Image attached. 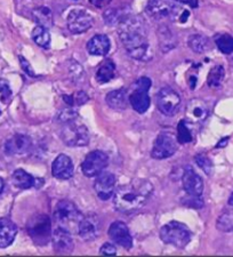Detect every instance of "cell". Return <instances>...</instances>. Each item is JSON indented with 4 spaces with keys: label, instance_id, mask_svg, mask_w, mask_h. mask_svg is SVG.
I'll return each mask as SVG.
<instances>
[{
    "label": "cell",
    "instance_id": "1",
    "mask_svg": "<svg viewBox=\"0 0 233 257\" xmlns=\"http://www.w3.org/2000/svg\"><path fill=\"white\" fill-rule=\"evenodd\" d=\"M118 33L131 57L139 61H149L151 59L148 29L140 16H125L118 24Z\"/></svg>",
    "mask_w": 233,
    "mask_h": 257
},
{
    "label": "cell",
    "instance_id": "2",
    "mask_svg": "<svg viewBox=\"0 0 233 257\" xmlns=\"http://www.w3.org/2000/svg\"><path fill=\"white\" fill-rule=\"evenodd\" d=\"M153 192V186L147 180H135L120 185L113 194V205L120 213H134L147 204Z\"/></svg>",
    "mask_w": 233,
    "mask_h": 257
},
{
    "label": "cell",
    "instance_id": "3",
    "mask_svg": "<svg viewBox=\"0 0 233 257\" xmlns=\"http://www.w3.org/2000/svg\"><path fill=\"white\" fill-rule=\"evenodd\" d=\"M147 13L157 21L170 20L178 23H185L190 18V12L176 0H149Z\"/></svg>",
    "mask_w": 233,
    "mask_h": 257
},
{
    "label": "cell",
    "instance_id": "4",
    "mask_svg": "<svg viewBox=\"0 0 233 257\" xmlns=\"http://www.w3.org/2000/svg\"><path fill=\"white\" fill-rule=\"evenodd\" d=\"M84 217L77 206L69 200H60L54 209V219L58 227L73 233L77 232L81 219Z\"/></svg>",
    "mask_w": 233,
    "mask_h": 257
},
{
    "label": "cell",
    "instance_id": "5",
    "mask_svg": "<svg viewBox=\"0 0 233 257\" xmlns=\"http://www.w3.org/2000/svg\"><path fill=\"white\" fill-rule=\"evenodd\" d=\"M160 239L165 243L172 244L176 248H184L192 239V233L185 224L172 221L161 227Z\"/></svg>",
    "mask_w": 233,
    "mask_h": 257
},
{
    "label": "cell",
    "instance_id": "6",
    "mask_svg": "<svg viewBox=\"0 0 233 257\" xmlns=\"http://www.w3.org/2000/svg\"><path fill=\"white\" fill-rule=\"evenodd\" d=\"M27 229L32 241L38 246H46L52 240V221L47 215L39 214L33 216L29 221Z\"/></svg>",
    "mask_w": 233,
    "mask_h": 257
},
{
    "label": "cell",
    "instance_id": "7",
    "mask_svg": "<svg viewBox=\"0 0 233 257\" xmlns=\"http://www.w3.org/2000/svg\"><path fill=\"white\" fill-rule=\"evenodd\" d=\"M61 139L68 147H86L89 143V132L84 123L72 119L64 122Z\"/></svg>",
    "mask_w": 233,
    "mask_h": 257
},
{
    "label": "cell",
    "instance_id": "8",
    "mask_svg": "<svg viewBox=\"0 0 233 257\" xmlns=\"http://www.w3.org/2000/svg\"><path fill=\"white\" fill-rule=\"evenodd\" d=\"M134 90L130 95V103L136 112L145 113L150 107L149 89L151 87V80L147 77L140 78L135 82Z\"/></svg>",
    "mask_w": 233,
    "mask_h": 257
},
{
    "label": "cell",
    "instance_id": "9",
    "mask_svg": "<svg viewBox=\"0 0 233 257\" xmlns=\"http://www.w3.org/2000/svg\"><path fill=\"white\" fill-rule=\"evenodd\" d=\"M177 150V140L169 132H162L158 135L155 144H153L151 156L152 158L161 160L167 159L175 155Z\"/></svg>",
    "mask_w": 233,
    "mask_h": 257
},
{
    "label": "cell",
    "instance_id": "10",
    "mask_svg": "<svg viewBox=\"0 0 233 257\" xmlns=\"http://www.w3.org/2000/svg\"><path fill=\"white\" fill-rule=\"evenodd\" d=\"M181 96L170 87L161 88L157 95V106L165 115H174L180 109Z\"/></svg>",
    "mask_w": 233,
    "mask_h": 257
},
{
    "label": "cell",
    "instance_id": "11",
    "mask_svg": "<svg viewBox=\"0 0 233 257\" xmlns=\"http://www.w3.org/2000/svg\"><path fill=\"white\" fill-rule=\"evenodd\" d=\"M109 163L107 156L103 151H91L86 156L84 163L81 165V171L87 177L97 176L102 173Z\"/></svg>",
    "mask_w": 233,
    "mask_h": 257
},
{
    "label": "cell",
    "instance_id": "12",
    "mask_svg": "<svg viewBox=\"0 0 233 257\" xmlns=\"http://www.w3.org/2000/svg\"><path fill=\"white\" fill-rule=\"evenodd\" d=\"M66 23H68L70 32L73 35H80V33L88 31L93 27L94 19L85 10H73L69 13Z\"/></svg>",
    "mask_w": 233,
    "mask_h": 257
},
{
    "label": "cell",
    "instance_id": "13",
    "mask_svg": "<svg viewBox=\"0 0 233 257\" xmlns=\"http://www.w3.org/2000/svg\"><path fill=\"white\" fill-rule=\"evenodd\" d=\"M101 219L95 214L84 216L78 227V234L85 241H93L98 237L101 232Z\"/></svg>",
    "mask_w": 233,
    "mask_h": 257
},
{
    "label": "cell",
    "instance_id": "14",
    "mask_svg": "<svg viewBox=\"0 0 233 257\" xmlns=\"http://www.w3.org/2000/svg\"><path fill=\"white\" fill-rule=\"evenodd\" d=\"M95 191L99 199L109 200L115 191V176L110 172H102L97 175L94 184Z\"/></svg>",
    "mask_w": 233,
    "mask_h": 257
},
{
    "label": "cell",
    "instance_id": "15",
    "mask_svg": "<svg viewBox=\"0 0 233 257\" xmlns=\"http://www.w3.org/2000/svg\"><path fill=\"white\" fill-rule=\"evenodd\" d=\"M183 188L189 196L200 197L203 192V182L202 178L194 172L192 167H185L184 173L182 176Z\"/></svg>",
    "mask_w": 233,
    "mask_h": 257
},
{
    "label": "cell",
    "instance_id": "16",
    "mask_svg": "<svg viewBox=\"0 0 233 257\" xmlns=\"http://www.w3.org/2000/svg\"><path fill=\"white\" fill-rule=\"evenodd\" d=\"M52 241L54 250H55L57 254L68 255L71 254L73 251L74 243L71 238V234H70V232L61 229V227L57 226L56 229L53 231Z\"/></svg>",
    "mask_w": 233,
    "mask_h": 257
},
{
    "label": "cell",
    "instance_id": "17",
    "mask_svg": "<svg viewBox=\"0 0 233 257\" xmlns=\"http://www.w3.org/2000/svg\"><path fill=\"white\" fill-rule=\"evenodd\" d=\"M109 235L114 243L122 246L125 249H131L133 238L128 226L124 222H113L109 227Z\"/></svg>",
    "mask_w": 233,
    "mask_h": 257
},
{
    "label": "cell",
    "instance_id": "18",
    "mask_svg": "<svg viewBox=\"0 0 233 257\" xmlns=\"http://www.w3.org/2000/svg\"><path fill=\"white\" fill-rule=\"evenodd\" d=\"M32 147V141L28 135L15 134L7 141L5 150L11 156H24L29 153Z\"/></svg>",
    "mask_w": 233,
    "mask_h": 257
},
{
    "label": "cell",
    "instance_id": "19",
    "mask_svg": "<svg viewBox=\"0 0 233 257\" xmlns=\"http://www.w3.org/2000/svg\"><path fill=\"white\" fill-rule=\"evenodd\" d=\"M208 117V106L201 99L193 98L186 105L185 120L189 123H201Z\"/></svg>",
    "mask_w": 233,
    "mask_h": 257
},
{
    "label": "cell",
    "instance_id": "20",
    "mask_svg": "<svg viewBox=\"0 0 233 257\" xmlns=\"http://www.w3.org/2000/svg\"><path fill=\"white\" fill-rule=\"evenodd\" d=\"M73 163L66 155H58L52 165V174L58 180H69L73 175Z\"/></svg>",
    "mask_w": 233,
    "mask_h": 257
},
{
    "label": "cell",
    "instance_id": "21",
    "mask_svg": "<svg viewBox=\"0 0 233 257\" xmlns=\"http://www.w3.org/2000/svg\"><path fill=\"white\" fill-rule=\"evenodd\" d=\"M18 226L10 218H0V248H7L14 242Z\"/></svg>",
    "mask_w": 233,
    "mask_h": 257
},
{
    "label": "cell",
    "instance_id": "22",
    "mask_svg": "<svg viewBox=\"0 0 233 257\" xmlns=\"http://www.w3.org/2000/svg\"><path fill=\"white\" fill-rule=\"evenodd\" d=\"M111 41L105 35H96L87 43V52L94 56H105L110 52Z\"/></svg>",
    "mask_w": 233,
    "mask_h": 257
},
{
    "label": "cell",
    "instance_id": "23",
    "mask_svg": "<svg viewBox=\"0 0 233 257\" xmlns=\"http://www.w3.org/2000/svg\"><path fill=\"white\" fill-rule=\"evenodd\" d=\"M107 105L114 110H125L130 102V95L125 89H115L107 93L105 96Z\"/></svg>",
    "mask_w": 233,
    "mask_h": 257
},
{
    "label": "cell",
    "instance_id": "24",
    "mask_svg": "<svg viewBox=\"0 0 233 257\" xmlns=\"http://www.w3.org/2000/svg\"><path fill=\"white\" fill-rule=\"evenodd\" d=\"M158 37H159L160 47L164 52H168L176 46V36L174 35V32L167 26H161L159 28V30H158Z\"/></svg>",
    "mask_w": 233,
    "mask_h": 257
},
{
    "label": "cell",
    "instance_id": "25",
    "mask_svg": "<svg viewBox=\"0 0 233 257\" xmlns=\"http://www.w3.org/2000/svg\"><path fill=\"white\" fill-rule=\"evenodd\" d=\"M12 181L16 188L21 190L31 189L36 184V178L23 169H16L12 176Z\"/></svg>",
    "mask_w": 233,
    "mask_h": 257
},
{
    "label": "cell",
    "instance_id": "26",
    "mask_svg": "<svg viewBox=\"0 0 233 257\" xmlns=\"http://www.w3.org/2000/svg\"><path fill=\"white\" fill-rule=\"evenodd\" d=\"M32 16H33V21H36V23L38 24V26H41L47 29L53 27L54 24L53 13L48 7L41 6V7L36 8V10H33L32 12Z\"/></svg>",
    "mask_w": 233,
    "mask_h": 257
},
{
    "label": "cell",
    "instance_id": "27",
    "mask_svg": "<svg viewBox=\"0 0 233 257\" xmlns=\"http://www.w3.org/2000/svg\"><path fill=\"white\" fill-rule=\"evenodd\" d=\"M115 77V65L111 60L104 61L96 71V80L99 84H106Z\"/></svg>",
    "mask_w": 233,
    "mask_h": 257
},
{
    "label": "cell",
    "instance_id": "28",
    "mask_svg": "<svg viewBox=\"0 0 233 257\" xmlns=\"http://www.w3.org/2000/svg\"><path fill=\"white\" fill-rule=\"evenodd\" d=\"M32 40L39 47L48 48L51 45V33H49L47 28L37 26L32 31Z\"/></svg>",
    "mask_w": 233,
    "mask_h": 257
},
{
    "label": "cell",
    "instance_id": "29",
    "mask_svg": "<svg viewBox=\"0 0 233 257\" xmlns=\"http://www.w3.org/2000/svg\"><path fill=\"white\" fill-rule=\"evenodd\" d=\"M225 77V70L222 65H215L210 69L207 77V84L210 88H218Z\"/></svg>",
    "mask_w": 233,
    "mask_h": 257
},
{
    "label": "cell",
    "instance_id": "30",
    "mask_svg": "<svg viewBox=\"0 0 233 257\" xmlns=\"http://www.w3.org/2000/svg\"><path fill=\"white\" fill-rule=\"evenodd\" d=\"M189 47L194 53H205L209 49V40L202 35H192L188 40Z\"/></svg>",
    "mask_w": 233,
    "mask_h": 257
},
{
    "label": "cell",
    "instance_id": "31",
    "mask_svg": "<svg viewBox=\"0 0 233 257\" xmlns=\"http://www.w3.org/2000/svg\"><path fill=\"white\" fill-rule=\"evenodd\" d=\"M215 44L223 54L233 53V37L231 35H227V33L218 35L215 38Z\"/></svg>",
    "mask_w": 233,
    "mask_h": 257
},
{
    "label": "cell",
    "instance_id": "32",
    "mask_svg": "<svg viewBox=\"0 0 233 257\" xmlns=\"http://www.w3.org/2000/svg\"><path fill=\"white\" fill-rule=\"evenodd\" d=\"M177 141L181 144H188L192 141V132L189 127V122L186 120H181L177 126Z\"/></svg>",
    "mask_w": 233,
    "mask_h": 257
},
{
    "label": "cell",
    "instance_id": "33",
    "mask_svg": "<svg viewBox=\"0 0 233 257\" xmlns=\"http://www.w3.org/2000/svg\"><path fill=\"white\" fill-rule=\"evenodd\" d=\"M126 15L127 14H125L123 11L115 10V8H111V10H107L104 12L103 18H104V21H105V23L109 24V26H118Z\"/></svg>",
    "mask_w": 233,
    "mask_h": 257
},
{
    "label": "cell",
    "instance_id": "34",
    "mask_svg": "<svg viewBox=\"0 0 233 257\" xmlns=\"http://www.w3.org/2000/svg\"><path fill=\"white\" fill-rule=\"evenodd\" d=\"M217 229L223 232H233V214L225 213L217 219Z\"/></svg>",
    "mask_w": 233,
    "mask_h": 257
},
{
    "label": "cell",
    "instance_id": "35",
    "mask_svg": "<svg viewBox=\"0 0 233 257\" xmlns=\"http://www.w3.org/2000/svg\"><path fill=\"white\" fill-rule=\"evenodd\" d=\"M194 160L206 175H211V173H213V164H211V160L207 156L199 153V155L195 156Z\"/></svg>",
    "mask_w": 233,
    "mask_h": 257
},
{
    "label": "cell",
    "instance_id": "36",
    "mask_svg": "<svg viewBox=\"0 0 233 257\" xmlns=\"http://www.w3.org/2000/svg\"><path fill=\"white\" fill-rule=\"evenodd\" d=\"M12 97V89L6 80H0V103L7 104Z\"/></svg>",
    "mask_w": 233,
    "mask_h": 257
},
{
    "label": "cell",
    "instance_id": "37",
    "mask_svg": "<svg viewBox=\"0 0 233 257\" xmlns=\"http://www.w3.org/2000/svg\"><path fill=\"white\" fill-rule=\"evenodd\" d=\"M99 252H101L102 255L114 256V255H117V248L113 246V244L106 242V243H104L103 246L101 247V249H99Z\"/></svg>",
    "mask_w": 233,
    "mask_h": 257
},
{
    "label": "cell",
    "instance_id": "38",
    "mask_svg": "<svg viewBox=\"0 0 233 257\" xmlns=\"http://www.w3.org/2000/svg\"><path fill=\"white\" fill-rule=\"evenodd\" d=\"M20 62H21V66H22V69L24 70V71H26L29 76L35 77V72H33L31 65L29 64V62L24 59L23 56H20Z\"/></svg>",
    "mask_w": 233,
    "mask_h": 257
},
{
    "label": "cell",
    "instance_id": "39",
    "mask_svg": "<svg viewBox=\"0 0 233 257\" xmlns=\"http://www.w3.org/2000/svg\"><path fill=\"white\" fill-rule=\"evenodd\" d=\"M73 97V102L76 103V104H84V103L87 102V99H88V96L84 93V92H78L76 95H74Z\"/></svg>",
    "mask_w": 233,
    "mask_h": 257
},
{
    "label": "cell",
    "instance_id": "40",
    "mask_svg": "<svg viewBox=\"0 0 233 257\" xmlns=\"http://www.w3.org/2000/svg\"><path fill=\"white\" fill-rule=\"evenodd\" d=\"M89 3L96 8H105L109 6L111 0H89Z\"/></svg>",
    "mask_w": 233,
    "mask_h": 257
},
{
    "label": "cell",
    "instance_id": "41",
    "mask_svg": "<svg viewBox=\"0 0 233 257\" xmlns=\"http://www.w3.org/2000/svg\"><path fill=\"white\" fill-rule=\"evenodd\" d=\"M178 4H182V5H186L191 8H197L199 5L198 0H176Z\"/></svg>",
    "mask_w": 233,
    "mask_h": 257
},
{
    "label": "cell",
    "instance_id": "42",
    "mask_svg": "<svg viewBox=\"0 0 233 257\" xmlns=\"http://www.w3.org/2000/svg\"><path fill=\"white\" fill-rule=\"evenodd\" d=\"M4 186H5V182H4V180L2 177H0V194H2L3 190H4Z\"/></svg>",
    "mask_w": 233,
    "mask_h": 257
},
{
    "label": "cell",
    "instance_id": "43",
    "mask_svg": "<svg viewBox=\"0 0 233 257\" xmlns=\"http://www.w3.org/2000/svg\"><path fill=\"white\" fill-rule=\"evenodd\" d=\"M228 205H230L231 207H233V192L231 193L230 198H228Z\"/></svg>",
    "mask_w": 233,
    "mask_h": 257
},
{
    "label": "cell",
    "instance_id": "44",
    "mask_svg": "<svg viewBox=\"0 0 233 257\" xmlns=\"http://www.w3.org/2000/svg\"><path fill=\"white\" fill-rule=\"evenodd\" d=\"M0 113H2V111H0Z\"/></svg>",
    "mask_w": 233,
    "mask_h": 257
}]
</instances>
